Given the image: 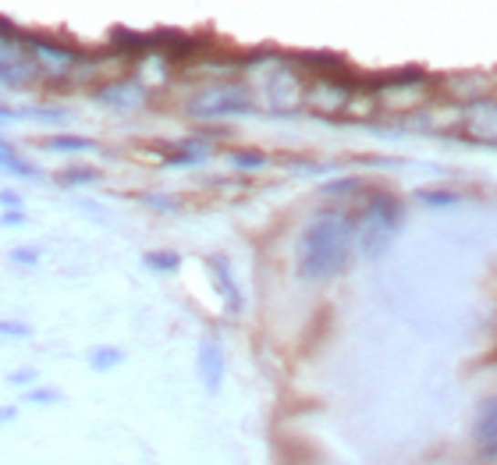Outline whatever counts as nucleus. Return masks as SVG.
Listing matches in <instances>:
<instances>
[{
    "instance_id": "nucleus-24",
    "label": "nucleus",
    "mask_w": 497,
    "mask_h": 465,
    "mask_svg": "<svg viewBox=\"0 0 497 465\" xmlns=\"http://www.w3.org/2000/svg\"><path fill=\"white\" fill-rule=\"evenodd\" d=\"M359 189H363V178H337V181L324 185V196H352Z\"/></svg>"
},
{
    "instance_id": "nucleus-27",
    "label": "nucleus",
    "mask_w": 497,
    "mask_h": 465,
    "mask_svg": "<svg viewBox=\"0 0 497 465\" xmlns=\"http://www.w3.org/2000/svg\"><path fill=\"white\" fill-rule=\"evenodd\" d=\"M7 384H15V388H26V391H29V388L36 384V369L33 366H29V369H15V373L7 377Z\"/></svg>"
},
{
    "instance_id": "nucleus-31",
    "label": "nucleus",
    "mask_w": 497,
    "mask_h": 465,
    "mask_svg": "<svg viewBox=\"0 0 497 465\" xmlns=\"http://www.w3.org/2000/svg\"><path fill=\"white\" fill-rule=\"evenodd\" d=\"M480 462L497 465V440H491V444H483V448H480Z\"/></svg>"
},
{
    "instance_id": "nucleus-29",
    "label": "nucleus",
    "mask_w": 497,
    "mask_h": 465,
    "mask_svg": "<svg viewBox=\"0 0 497 465\" xmlns=\"http://www.w3.org/2000/svg\"><path fill=\"white\" fill-rule=\"evenodd\" d=\"M29 118H36V121H57V125H61L67 114H65V110H50V107H39V110H33Z\"/></svg>"
},
{
    "instance_id": "nucleus-25",
    "label": "nucleus",
    "mask_w": 497,
    "mask_h": 465,
    "mask_svg": "<svg viewBox=\"0 0 497 465\" xmlns=\"http://www.w3.org/2000/svg\"><path fill=\"white\" fill-rule=\"evenodd\" d=\"M11 264L15 266H36L39 264V249H33V245H18V249H11Z\"/></svg>"
},
{
    "instance_id": "nucleus-19",
    "label": "nucleus",
    "mask_w": 497,
    "mask_h": 465,
    "mask_svg": "<svg viewBox=\"0 0 497 465\" xmlns=\"http://www.w3.org/2000/svg\"><path fill=\"white\" fill-rule=\"evenodd\" d=\"M142 264H146V270L171 274V270H178V266H181V256H178V253H171V249H157V253H146V256H142Z\"/></svg>"
},
{
    "instance_id": "nucleus-16",
    "label": "nucleus",
    "mask_w": 497,
    "mask_h": 465,
    "mask_svg": "<svg viewBox=\"0 0 497 465\" xmlns=\"http://www.w3.org/2000/svg\"><path fill=\"white\" fill-rule=\"evenodd\" d=\"M0 170L18 174V178H39V170H36L33 164H26V160L18 157V150H15L7 139H0Z\"/></svg>"
},
{
    "instance_id": "nucleus-28",
    "label": "nucleus",
    "mask_w": 497,
    "mask_h": 465,
    "mask_svg": "<svg viewBox=\"0 0 497 465\" xmlns=\"http://www.w3.org/2000/svg\"><path fill=\"white\" fill-rule=\"evenodd\" d=\"M4 210H22V196H18L15 189H4V192H0V213H4Z\"/></svg>"
},
{
    "instance_id": "nucleus-1",
    "label": "nucleus",
    "mask_w": 497,
    "mask_h": 465,
    "mask_svg": "<svg viewBox=\"0 0 497 465\" xmlns=\"http://www.w3.org/2000/svg\"><path fill=\"white\" fill-rule=\"evenodd\" d=\"M352 249H356V213L320 210L298 234V277L302 281H331L348 266Z\"/></svg>"
},
{
    "instance_id": "nucleus-7",
    "label": "nucleus",
    "mask_w": 497,
    "mask_h": 465,
    "mask_svg": "<svg viewBox=\"0 0 497 465\" xmlns=\"http://www.w3.org/2000/svg\"><path fill=\"white\" fill-rule=\"evenodd\" d=\"M43 71L29 57L26 39H0V86L7 89H26Z\"/></svg>"
},
{
    "instance_id": "nucleus-4",
    "label": "nucleus",
    "mask_w": 497,
    "mask_h": 465,
    "mask_svg": "<svg viewBox=\"0 0 497 465\" xmlns=\"http://www.w3.org/2000/svg\"><path fill=\"white\" fill-rule=\"evenodd\" d=\"M363 86L348 75V71H337V75H313L305 82V110L320 114V118H341L348 114V107L356 100Z\"/></svg>"
},
{
    "instance_id": "nucleus-33",
    "label": "nucleus",
    "mask_w": 497,
    "mask_h": 465,
    "mask_svg": "<svg viewBox=\"0 0 497 465\" xmlns=\"http://www.w3.org/2000/svg\"><path fill=\"white\" fill-rule=\"evenodd\" d=\"M15 412H18L15 405H0V427H4V423H11V419H15Z\"/></svg>"
},
{
    "instance_id": "nucleus-3",
    "label": "nucleus",
    "mask_w": 497,
    "mask_h": 465,
    "mask_svg": "<svg viewBox=\"0 0 497 465\" xmlns=\"http://www.w3.org/2000/svg\"><path fill=\"white\" fill-rule=\"evenodd\" d=\"M185 114L199 121H221V118H242L253 114V93L238 82H217L199 89L192 100L185 103Z\"/></svg>"
},
{
    "instance_id": "nucleus-18",
    "label": "nucleus",
    "mask_w": 497,
    "mask_h": 465,
    "mask_svg": "<svg viewBox=\"0 0 497 465\" xmlns=\"http://www.w3.org/2000/svg\"><path fill=\"white\" fill-rule=\"evenodd\" d=\"M121 363H125V352L114 348V345H99V348L89 352V366H93L97 373H110L114 366H121Z\"/></svg>"
},
{
    "instance_id": "nucleus-22",
    "label": "nucleus",
    "mask_w": 497,
    "mask_h": 465,
    "mask_svg": "<svg viewBox=\"0 0 497 465\" xmlns=\"http://www.w3.org/2000/svg\"><path fill=\"white\" fill-rule=\"evenodd\" d=\"M57 181L61 185H93V181H99V170L97 167H67L57 174Z\"/></svg>"
},
{
    "instance_id": "nucleus-32",
    "label": "nucleus",
    "mask_w": 497,
    "mask_h": 465,
    "mask_svg": "<svg viewBox=\"0 0 497 465\" xmlns=\"http://www.w3.org/2000/svg\"><path fill=\"white\" fill-rule=\"evenodd\" d=\"M146 206H157V210H174V200H160V196H142Z\"/></svg>"
},
{
    "instance_id": "nucleus-13",
    "label": "nucleus",
    "mask_w": 497,
    "mask_h": 465,
    "mask_svg": "<svg viewBox=\"0 0 497 465\" xmlns=\"http://www.w3.org/2000/svg\"><path fill=\"white\" fill-rule=\"evenodd\" d=\"M206 266H210V274H213V284H217L221 299L228 305V313H242V292H238V284H234L232 264H228L224 256H210Z\"/></svg>"
},
{
    "instance_id": "nucleus-21",
    "label": "nucleus",
    "mask_w": 497,
    "mask_h": 465,
    "mask_svg": "<svg viewBox=\"0 0 497 465\" xmlns=\"http://www.w3.org/2000/svg\"><path fill=\"white\" fill-rule=\"evenodd\" d=\"M228 160H232L234 170H260V167H266V157L260 150H232Z\"/></svg>"
},
{
    "instance_id": "nucleus-20",
    "label": "nucleus",
    "mask_w": 497,
    "mask_h": 465,
    "mask_svg": "<svg viewBox=\"0 0 497 465\" xmlns=\"http://www.w3.org/2000/svg\"><path fill=\"white\" fill-rule=\"evenodd\" d=\"M416 200L423 202V206H459L462 196L455 189H419Z\"/></svg>"
},
{
    "instance_id": "nucleus-14",
    "label": "nucleus",
    "mask_w": 497,
    "mask_h": 465,
    "mask_svg": "<svg viewBox=\"0 0 497 465\" xmlns=\"http://www.w3.org/2000/svg\"><path fill=\"white\" fill-rule=\"evenodd\" d=\"M213 153V146L202 139V135H192V139H185L174 153H167L164 157V167H192V164H202L206 157Z\"/></svg>"
},
{
    "instance_id": "nucleus-30",
    "label": "nucleus",
    "mask_w": 497,
    "mask_h": 465,
    "mask_svg": "<svg viewBox=\"0 0 497 465\" xmlns=\"http://www.w3.org/2000/svg\"><path fill=\"white\" fill-rule=\"evenodd\" d=\"M0 224H4V228H22V224H26V213H22V210H4V213H0Z\"/></svg>"
},
{
    "instance_id": "nucleus-5",
    "label": "nucleus",
    "mask_w": 497,
    "mask_h": 465,
    "mask_svg": "<svg viewBox=\"0 0 497 465\" xmlns=\"http://www.w3.org/2000/svg\"><path fill=\"white\" fill-rule=\"evenodd\" d=\"M26 46H29V57L36 61V67L50 78H67L71 71L82 67V54L75 46H67L54 36H26Z\"/></svg>"
},
{
    "instance_id": "nucleus-6",
    "label": "nucleus",
    "mask_w": 497,
    "mask_h": 465,
    "mask_svg": "<svg viewBox=\"0 0 497 465\" xmlns=\"http://www.w3.org/2000/svg\"><path fill=\"white\" fill-rule=\"evenodd\" d=\"M266 103L274 114H295L305 107V75L295 65H277L266 75Z\"/></svg>"
},
{
    "instance_id": "nucleus-34",
    "label": "nucleus",
    "mask_w": 497,
    "mask_h": 465,
    "mask_svg": "<svg viewBox=\"0 0 497 465\" xmlns=\"http://www.w3.org/2000/svg\"><path fill=\"white\" fill-rule=\"evenodd\" d=\"M7 121H18V110H11V107L0 103V125H7Z\"/></svg>"
},
{
    "instance_id": "nucleus-12",
    "label": "nucleus",
    "mask_w": 497,
    "mask_h": 465,
    "mask_svg": "<svg viewBox=\"0 0 497 465\" xmlns=\"http://www.w3.org/2000/svg\"><path fill=\"white\" fill-rule=\"evenodd\" d=\"M444 93L455 97L462 107H469V103H480L491 97V82L483 75H448L444 78Z\"/></svg>"
},
{
    "instance_id": "nucleus-2",
    "label": "nucleus",
    "mask_w": 497,
    "mask_h": 465,
    "mask_svg": "<svg viewBox=\"0 0 497 465\" xmlns=\"http://www.w3.org/2000/svg\"><path fill=\"white\" fill-rule=\"evenodd\" d=\"M405 224V206L391 192H373L356 213V245L366 260H377L391 249Z\"/></svg>"
},
{
    "instance_id": "nucleus-10",
    "label": "nucleus",
    "mask_w": 497,
    "mask_h": 465,
    "mask_svg": "<svg viewBox=\"0 0 497 465\" xmlns=\"http://www.w3.org/2000/svg\"><path fill=\"white\" fill-rule=\"evenodd\" d=\"M146 82L142 78H110V82H103L97 89V103L103 107H110V110H121V114H129V110H139L142 103H146Z\"/></svg>"
},
{
    "instance_id": "nucleus-8",
    "label": "nucleus",
    "mask_w": 497,
    "mask_h": 465,
    "mask_svg": "<svg viewBox=\"0 0 497 465\" xmlns=\"http://www.w3.org/2000/svg\"><path fill=\"white\" fill-rule=\"evenodd\" d=\"M150 43V57L164 61V65H181V61H192L202 54V39L189 33H178V29H157V33H146Z\"/></svg>"
},
{
    "instance_id": "nucleus-23",
    "label": "nucleus",
    "mask_w": 497,
    "mask_h": 465,
    "mask_svg": "<svg viewBox=\"0 0 497 465\" xmlns=\"http://www.w3.org/2000/svg\"><path fill=\"white\" fill-rule=\"evenodd\" d=\"M22 401L26 405H57L61 391H54V388H29V391H22Z\"/></svg>"
},
{
    "instance_id": "nucleus-26",
    "label": "nucleus",
    "mask_w": 497,
    "mask_h": 465,
    "mask_svg": "<svg viewBox=\"0 0 497 465\" xmlns=\"http://www.w3.org/2000/svg\"><path fill=\"white\" fill-rule=\"evenodd\" d=\"M0 337H29V324H22V320H0Z\"/></svg>"
},
{
    "instance_id": "nucleus-17",
    "label": "nucleus",
    "mask_w": 497,
    "mask_h": 465,
    "mask_svg": "<svg viewBox=\"0 0 497 465\" xmlns=\"http://www.w3.org/2000/svg\"><path fill=\"white\" fill-rule=\"evenodd\" d=\"M43 150H50V153H89V150H97V142L82 139V135H54V139H43Z\"/></svg>"
},
{
    "instance_id": "nucleus-15",
    "label": "nucleus",
    "mask_w": 497,
    "mask_h": 465,
    "mask_svg": "<svg viewBox=\"0 0 497 465\" xmlns=\"http://www.w3.org/2000/svg\"><path fill=\"white\" fill-rule=\"evenodd\" d=\"M472 440L483 448L497 440V395L494 398H483L480 408H476V419H472Z\"/></svg>"
},
{
    "instance_id": "nucleus-9",
    "label": "nucleus",
    "mask_w": 497,
    "mask_h": 465,
    "mask_svg": "<svg viewBox=\"0 0 497 465\" xmlns=\"http://www.w3.org/2000/svg\"><path fill=\"white\" fill-rule=\"evenodd\" d=\"M459 132H462L469 142L497 146V97L469 103L462 114V129H459Z\"/></svg>"
},
{
    "instance_id": "nucleus-11",
    "label": "nucleus",
    "mask_w": 497,
    "mask_h": 465,
    "mask_svg": "<svg viewBox=\"0 0 497 465\" xmlns=\"http://www.w3.org/2000/svg\"><path fill=\"white\" fill-rule=\"evenodd\" d=\"M224 369H228V359H224L221 341H217V337H202L196 352V373H199V384L206 388V395H221Z\"/></svg>"
}]
</instances>
